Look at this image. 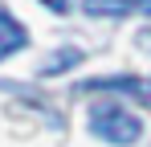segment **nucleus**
Masks as SVG:
<instances>
[{
	"instance_id": "6e6552de",
	"label": "nucleus",
	"mask_w": 151,
	"mask_h": 147,
	"mask_svg": "<svg viewBox=\"0 0 151 147\" xmlns=\"http://www.w3.org/2000/svg\"><path fill=\"white\" fill-rule=\"evenodd\" d=\"M143 12H151V0H143Z\"/></svg>"
},
{
	"instance_id": "20e7f679",
	"label": "nucleus",
	"mask_w": 151,
	"mask_h": 147,
	"mask_svg": "<svg viewBox=\"0 0 151 147\" xmlns=\"http://www.w3.org/2000/svg\"><path fill=\"white\" fill-rule=\"evenodd\" d=\"M82 8L90 17H127V12L143 8V0H82Z\"/></svg>"
},
{
	"instance_id": "423d86ee",
	"label": "nucleus",
	"mask_w": 151,
	"mask_h": 147,
	"mask_svg": "<svg viewBox=\"0 0 151 147\" xmlns=\"http://www.w3.org/2000/svg\"><path fill=\"white\" fill-rule=\"evenodd\" d=\"M41 4H45V8H53V12H65V8H70V0H41Z\"/></svg>"
},
{
	"instance_id": "f03ea898",
	"label": "nucleus",
	"mask_w": 151,
	"mask_h": 147,
	"mask_svg": "<svg viewBox=\"0 0 151 147\" xmlns=\"http://www.w3.org/2000/svg\"><path fill=\"white\" fill-rule=\"evenodd\" d=\"M78 90H119V94H135L151 102V82L147 78H94V82H82Z\"/></svg>"
},
{
	"instance_id": "0eeeda50",
	"label": "nucleus",
	"mask_w": 151,
	"mask_h": 147,
	"mask_svg": "<svg viewBox=\"0 0 151 147\" xmlns=\"http://www.w3.org/2000/svg\"><path fill=\"white\" fill-rule=\"evenodd\" d=\"M139 41H143V49H151V29L143 33V37H139Z\"/></svg>"
},
{
	"instance_id": "39448f33",
	"label": "nucleus",
	"mask_w": 151,
	"mask_h": 147,
	"mask_svg": "<svg viewBox=\"0 0 151 147\" xmlns=\"http://www.w3.org/2000/svg\"><path fill=\"white\" fill-rule=\"evenodd\" d=\"M78 61H82V49H74V45H70V49H57L49 61L41 66V74H45V78H53V74H65L70 66H78Z\"/></svg>"
},
{
	"instance_id": "7ed1b4c3",
	"label": "nucleus",
	"mask_w": 151,
	"mask_h": 147,
	"mask_svg": "<svg viewBox=\"0 0 151 147\" xmlns=\"http://www.w3.org/2000/svg\"><path fill=\"white\" fill-rule=\"evenodd\" d=\"M29 45V33H25V24L17 21L4 4H0V61L8 57V53H17V49H25Z\"/></svg>"
},
{
	"instance_id": "f257e3e1",
	"label": "nucleus",
	"mask_w": 151,
	"mask_h": 147,
	"mask_svg": "<svg viewBox=\"0 0 151 147\" xmlns=\"http://www.w3.org/2000/svg\"><path fill=\"white\" fill-rule=\"evenodd\" d=\"M90 127H94V135H102L106 143H135L139 139V119L135 115H127L123 106H114V102H102L90 110Z\"/></svg>"
}]
</instances>
